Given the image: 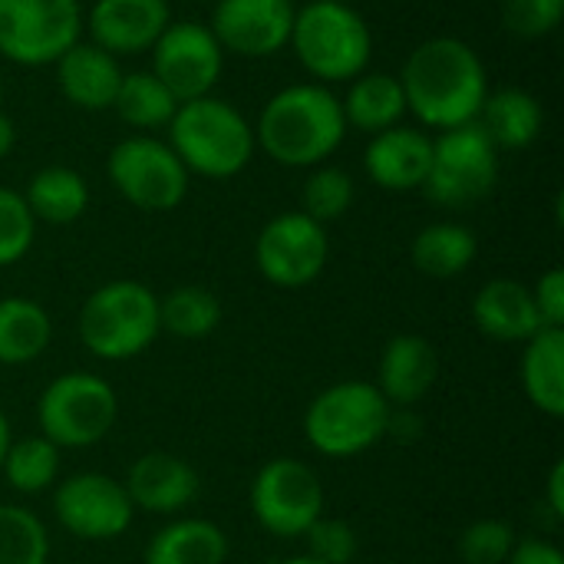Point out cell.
<instances>
[{
	"label": "cell",
	"instance_id": "9c48e42d",
	"mask_svg": "<svg viewBox=\"0 0 564 564\" xmlns=\"http://www.w3.org/2000/svg\"><path fill=\"white\" fill-rule=\"evenodd\" d=\"M112 188L142 212H172L188 195V169L169 142L132 135L112 145L106 159Z\"/></svg>",
	"mask_w": 564,
	"mask_h": 564
},
{
	"label": "cell",
	"instance_id": "b9f144b4",
	"mask_svg": "<svg viewBox=\"0 0 564 564\" xmlns=\"http://www.w3.org/2000/svg\"><path fill=\"white\" fill-rule=\"evenodd\" d=\"M7 449H10V423H7V416H3V410H0V466H3Z\"/></svg>",
	"mask_w": 564,
	"mask_h": 564
},
{
	"label": "cell",
	"instance_id": "6da1fadb",
	"mask_svg": "<svg viewBox=\"0 0 564 564\" xmlns=\"http://www.w3.org/2000/svg\"><path fill=\"white\" fill-rule=\"evenodd\" d=\"M406 112L426 129H456L476 122L489 96V79L479 53L456 36H433L420 43L400 73Z\"/></svg>",
	"mask_w": 564,
	"mask_h": 564
},
{
	"label": "cell",
	"instance_id": "ac0fdd59",
	"mask_svg": "<svg viewBox=\"0 0 564 564\" xmlns=\"http://www.w3.org/2000/svg\"><path fill=\"white\" fill-rule=\"evenodd\" d=\"M440 377V354L420 334H397L377 364V390L393 410H410L436 387Z\"/></svg>",
	"mask_w": 564,
	"mask_h": 564
},
{
	"label": "cell",
	"instance_id": "30bf717a",
	"mask_svg": "<svg viewBox=\"0 0 564 564\" xmlns=\"http://www.w3.org/2000/svg\"><path fill=\"white\" fill-rule=\"evenodd\" d=\"M79 0H0V56L10 63H56L79 40Z\"/></svg>",
	"mask_w": 564,
	"mask_h": 564
},
{
	"label": "cell",
	"instance_id": "4dcf8cb0",
	"mask_svg": "<svg viewBox=\"0 0 564 564\" xmlns=\"http://www.w3.org/2000/svg\"><path fill=\"white\" fill-rule=\"evenodd\" d=\"M112 109L119 112V119L126 126H135V129H159V126H169L175 109H178V99L155 79V73H122V83L116 89V99H112Z\"/></svg>",
	"mask_w": 564,
	"mask_h": 564
},
{
	"label": "cell",
	"instance_id": "7402d4cb",
	"mask_svg": "<svg viewBox=\"0 0 564 564\" xmlns=\"http://www.w3.org/2000/svg\"><path fill=\"white\" fill-rule=\"evenodd\" d=\"M522 387L529 403L552 416H564V330L542 327L535 337L525 340L522 354Z\"/></svg>",
	"mask_w": 564,
	"mask_h": 564
},
{
	"label": "cell",
	"instance_id": "44dd1931",
	"mask_svg": "<svg viewBox=\"0 0 564 564\" xmlns=\"http://www.w3.org/2000/svg\"><path fill=\"white\" fill-rule=\"evenodd\" d=\"M473 321L476 327L499 340V344H525L542 330V317L532 301V288L512 281V278H496L486 288H479L473 301Z\"/></svg>",
	"mask_w": 564,
	"mask_h": 564
},
{
	"label": "cell",
	"instance_id": "d4e9b609",
	"mask_svg": "<svg viewBox=\"0 0 564 564\" xmlns=\"http://www.w3.org/2000/svg\"><path fill=\"white\" fill-rule=\"evenodd\" d=\"M347 126L377 135L383 129H393L406 116V96L400 86V76L393 73H360L350 83L347 99L340 102Z\"/></svg>",
	"mask_w": 564,
	"mask_h": 564
},
{
	"label": "cell",
	"instance_id": "836d02e7",
	"mask_svg": "<svg viewBox=\"0 0 564 564\" xmlns=\"http://www.w3.org/2000/svg\"><path fill=\"white\" fill-rule=\"evenodd\" d=\"M36 238V218L30 215L20 192L0 188V268L26 258Z\"/></svg>",
	"mask_w": 564,
	"mask_h": 564
},
{
	"label": "cell",
	"instance_id": "83f0119b",
	"mask_svg": "<svg viewBox=\"0 0 564 564\" xmlns=\"http://www.w3.org/2000/svg\"><path fill=\"white\" fill-rule=\"evenodd\" d=\"M23 202L36 221L46 225H73L89 205V185L76 169L46 165L40 169L23 192Z\"/></svg>",
	"mask_w": 564,
	"mask_h": 564
},
{
	"label": "cell",
	"instance_id": "74e56055",
	"mask_svg": "<svg viewBox=\"0 0 564 564\" xmlns=\"http://www.w3.org/2000/svg\"><path fill=\"white\" fill-rule=\"evenodd\" d=\"M532 301L535 311L542 317V327H562L564 330V271L552 268L539 278V284L532 288Z\"/></svg>",
	"mask_w": 564,
	"mask_h": 564
},
{
	"label": "cell",
	"instance_id": "1f68e13d",
	"mask_svg": "<svg viewBox=\"0 0 564 564\" xmlns=\"http://www.w3.org/2000/svg\"><path fill=\"white\" fill-rule=\"evenodd\" d=\"M50 535L36 512L0 506V564H46Z\"/></svg>",
	"mask_w": 564,
	"mask_h": 564
},
{
	"label": "cell",
	"instance_id": "f1b7e54d",
	"mask_svg": "<svg viewBox=\"0 0 564 564\" xmlns=\"http://www.w3.org/2000/svg\"><path fill=\"white\" fill-rule=\"evenodd\" d=\"M221 324V301L202 284H182L159 297V327L178 340H205Z\"/></svg>",
	"mask_w": 564,
	"mask_h": 564
},
{
	"label": "cell",
	"instance_id": "e0dca14e",
	"mask_svg": "<svg viewBox=\"0 0 564 564\" xmlns=\"http://www.w3.org/2000/svg\"><path fill=\"white\" fill-rule=\"evenodd\" d=\"M169 23V0H96L89 10V43L102 46L116 59L135 56L152 50Z\"/></svg>",
	"mask_w": 564,
	"mask_h": 564
},
{
	"label": "cell",
	"instance_id": "484cf974",
	"mask_svg": "<svg viewBox=\"0 0 564 564\" xmlns=\"http://www.w3.org/2000/svg\"><path fill=\"white\" fill-rule=\"evenodd\" d=\"M476 254H479L476 235L466 225H456V221L426 225L413 238V248H410V258H413L416 271L426 274V278H436V281L459 278L463 271L473 268Z\"/></svg>",
	"mask_w": 564,
	"mask_h": 564
},
{
	"label": "cell",
	"instance_id": "5b68a950",
	"mask_svg": "<svg viewBox=\"0 0 564 564\" xmlns=\"http://www.w3.org/2000/svg\"><path fill=\"white\" fill-rule=\"evenodd\" d=\"M76 330L93 357L132 360L162 334L159 297L139 281H109L83 301Z\"/></svg>",
	"mask_w": 564,
	"mask_h": 564
},
{
	"label": "cell",
	"instance_id": "f35d334b",
	"mask_svg": "<svg viewBox=\"0 0 564 564\" xmlns=\"http://www.w3.org/2000/svg\"><path fill=\"white\" fill-rule=\"evenodd\" d=\"M506 564H564V555L562 549H555L552 542L522 539V542H516V549H512Z\"/></svg>",
	"mask_w": 564,
	"mask_h": 564
},
{
	"label": "cell",
	"instance_id": "cb8c5ba5",
	"mask_svg": "<svg viewBox=\"0 0 564 564\" xmlns=\"http://www.w3.org/2000/svg\"><path fill=\"white\" fill-rule=\"evenodd\" d=\"M476 122L486 129L496 149H529L542 132L545 112H542V102L529 89L509 86V89L486 96Z\"/></svg>",
	"mask_w": 564,
	"mask_h": 564
},
{
	"label": "cell",
	"instance_id": "ab89813d",
	"mask_svg": "<svg viewBox=\"0 0 564 564\" xmlns=\"http://www.w3.org/2000/svg\"><path fill=\"white\" fill-rule=\"evenodd\" d=\"M545 502H549V512L555 519H564V463H555L552 473H549V486H545Z\"/></svg>",
	"mask_w": 564,
	"mask_h": 564
},
{
	"label": "cell",
	"instance_id": "4316f807",
	"mask_svg": "<svg viewBox=\"0 0 564 564\" xmlns=\"http://www.w3.org/2000/svg\"><path fill=\"white\" fill-rule=\"evenodd\" d=\"M53 340L50 314L30 297H0V364L23 367L46 354Z\"/></svg>",
	"mask_w": 564,
	"mask_h": 564
},
{
	"label": "cell",
	"instance_id": "277c9868",
	"mask_svg": "<svg viewBox=\"0 0 564 564\" xmlns=\"http://www.w3.org/2000/svg\"><path fill=\"white\" fill-rule=\"evenodd\" d=\"M301 66L317 83H347L367 73L373 36L367 20L354 3L340 0H311L294 13L291 40Z\"/></svg>",
	"mask_w": 564,
	"mask_h": 564
},
{
	"label": "cell",
	"instance_id": "8d00e7d4",
	"mask_svg": "<svg viewBox=\"0 0 564 564\" xmlns=\"http://www.w3.org/2000/svg\"><path fill=\"white\" fill-rule=\"evenodd\" d=\"M307 555L317 558L324 564H350L360 552V542H357V532L354 525H347L344 519H327L321 516L307 532Z\"/></svg>",
	"mask_w": 564,
	"mask_h": 564
},
{
	"label": "cell",
	"instance_id": "603a6c76",
	"mask_svg": "<svg viewBox=\"0 0 564 564\" xmlns=\"http://www.w3.org/2000/svg\"><path fill=\"white\" fill-rule=\"evenodd\" d=\"M145 564H228V535L208 519H175L149 539Z\"/></svg>",
	"mask_w": 564,
	"mask_h": 564
},
{
	"label": "cell",
	"instance_id": "7a4b0ae2",
	"mask_svg": "<svg viewBox=\"0 0 564 564\" xmlns=\"http://www.w3.org/2000/svg\"><path fill=\"white\" fill-rule=\"evenodd\" d=\"M347 119L324 83H297L274 93L254 126V145L288 169L324 165L340 149Z\"/></svg>",
	"mask_w": 564,
	"mask_h": 564
},
{
	"label": "cell",
	"instance_id": "f546056e",
	"mask_svg": "<svg viewBox=\"0 0 564 564\" xmlns=\"http://www.w3.org/2000/svg\"><path fill=\"white\" fill-rule=\"evenodd\" d=\"M0 473L7 476L10 489L20 496H40L59 482V446L46 436H23L10 440Z\"/></svg>",
	"mask_w": 564,
	"mask_h": 564
},
{
	"label": "cell",
	"instance_id": "7c38bea8",
	"mask_svg": "<svg viewBox=\"0 0 564 564\" xmlns=\"http://www.w3.org/2000/svg\"><path fill=\"white\" fill-rule=\"evenodd\" d=\"M327 258V228L307 218L304 212H284L271 218L254 241V261L261 278L288 291L314 284L324 274Z\"/></svg>",
	"mask_w": 564,
	"mask_h": 564
},
{
	"label": "cell",
	"instance_id": "8fae6325",
	"mask_svg": "<svg viewBox=\"0 0 564 564\" xmlns=\"http://www.w3.org/2000/svg\"><path fill=\"white\" fill-rule=\"evenodd\" d=\"M324 502L321 476L291 456L264 463L251 486V512L274 539H301L324 516Z\"/></svg>",
	"mask_w": 564,
	"mask_h": 564
},
{
	"label": "cell",
	"instance_id": "d6986e66",
	"mask_svg": "<svg viewBox=\"0 0 564 564\" xmlns=\"http://www.w3.org/2000/svg\"><path fill=\"white\" fill-rule=\"evenodd\" d=\"M430 159H433V135L400 122L370 139L364 152V169L370 182L387 192H413L423 188Z\"/></svg>",
	"mask_w": 564,
	"mask_h": 564
},
{
	"label": "cell",
	"instance_id": "ba28073f",
	"mask_svg": "<svg viewBox=\"0 0 564 564\" xmlns=\"http://www.w3.org/2000/svg\"><path fill=\"white\" fill-rule=\"evenodd\" d=\"M499 182V149L479 122L446 129L433 139V159L423 182L430 202L466 208L482 202Z\"/></svg>",
	"mask_w": 564,
	"mask_h": 564
},
{
	"label": "cell",
	"instance_id": "d6a6232c",
	"mask_svg": "<svg viewBox=\"0 0 564 564\" xmlns=\"http://www.w3.org/2000/svg\"><path fill=\"white\" fill-rule=\"evenodd\" d=\"M354 205V178L337 165H314L304 182V215L317 225L337 221Z\"/></svg>",
	"mask_w": 564,
	"mask_h": 564
},
{
	"label": "cell",
	"instance_id": "4fadbf2b",
	"mask_svg": "<svg viewBox=\"0 0 564 564\" xmlns=\"http://www.w3.org/2000/svg\"><path fill=\"white\" fill-rule=\"evenodd\" d=\"M56 522L83 542H109L129 532L135 509L126 486L106 473H76L53 489Z\"/></svg>",
	"mask_w": 564,
	"mask_h": 564
},
{
	"label": "cell",
	"instance_id": "d590c367",
	"mask_svg": "<svg viewBox=\"0 0 564 564\" xmlns=\"http://www.w3.org/2000/svg\"><path fill=\"white\" fill-rule=\"evenodd\" d=\"M564 0H502V23L522 40H539L558 30Z\"/></svg>",
	"mask_w": 564,
	"mask_h": 564
},
{
	"label": "cell",
	"instance_id": "2e32d148",
	"mask_svg": "<svg viewBox=\"0 0 564 564\" xmlns=\"http://www.w3.org/2000/svg\"><path fill=\"white\" fill-rule=\"evenodd\" d=\"M122 486H126V496L135 512L175 516L198 499L202 479L182 456L152 449V453H142L129 466Z\"/></svg>",
	"mask_w": 564,
	"mask_h": 564
},
{
	"label": "cell",
	"instance_id": "8992f818",
	"mask_svg": "<svg viewBox=\"0 0 564 564\" xmlns=\"http://www.w3.org/2000/svg\"><path fill=\"white\" fill-rule=\"evenodd\" d=\"M393 406L367 380H340L321 390L304 413V436L327 459H350L373 449L390 426Z\"/></svg>",
	"mask_w": 564,
	"mask_h": 564
},
{
	"label": "cell",
	"instance_id": "9a60e30c",
	"mask_svg": "<svg viewBox=\"0 0 564 564\" xmlns=\"http://www.w3.org/2000/svg\"><path fill=\"white\" fill-rule=\"evenodd\" d=\"M297 7L291 0H218L208 30L221 50L264 59L288 46Z\"/></svg>",
	"mask_w": 564,
	"mask_h": 564
},
{
	"label": "cell",
	"instance_id": "ffe728a7",
	"mask_svg": "<svg viewBox=\"0 0 564 564\" xmlns=\"http://www.w3.org/2000/svg\"><path fill=\"white\" fill-rule=\"evenodd\" d=\"M56 83H59V93L76 109L102 112V109H112L116 89L122 83V69H119V59L106 53L102 46L89 40H76L56 59Z\"/></svg>",
	"mask_w": 564,
	"mask_h": 564
},
{
	"label": "cell",
	"instance_id": "52a82bcc",
	"mask_svg": "<svg viewBox=\"0 0 564 564\" xmlns=\"http://www.w3.org/2000/svg\"><path fill=\"white\" fill-rule=\"evenodd\" d=\"M119 420V397L109 380L69 370L56 377L40 403H36V423L40 436H46L59 449H86L102 443Z\"/></svg>",
	"mask_w": 564,
	"mask_h": 564
},
{
	"label": "cell",
	"instance_id": "60d3db41",
	"mask_svg": "<svg viewBox=\"0 0 564 564\" xmlns=\"http://www.w3.org/2000/svg\"><path fill=\"white\" fill-rule=\"evenodd\" d=\"M13 142H17V129H13V119L10 116H3L0 112V159L13 149Z\"/></svg>",
	"mask_w": 564,
	"mask_h": 564
},
{
	"label": "cell",
	"instance_id": "3957f363",
	"mask_svg": "<svg viewBox=\"0 0 564 564\" xmlns=\"http://www.w3.org/2000/svg\"><path fill=\"white\" fill-rule=\"evenodd\" d=\"M169 145L188 175L231 178L248 169L254 155V126L225 99L202 96L178 102L169 122Z\"/></svg>",
	"mask_w": 564,
	"mask_h": 564
},
{
	"label": "cell",
	"instance_id": "5bb4252c",
	"mask_svg": "<svg viewBox=\"0 0 564 564\" xmlns=\"http://www.w3.org/2000/svg\"><path fill=\"white\" fill-rule=\"evenodd\" d=\"M221 69L225 50L205 23H169L152 46V73L178 102L212 96Z\"/></svg>",
	"mask_w": 564,
	"mask_h": 564
},
{
	"label": "cell",
	"instance_id": "e575fe53",
	"mask_svg": "<svg viewBox=\"0 0 564 564\" xmlns=\"http://www.w3.org/2000/svg\"><path fill=\"white\" fill-rule=\"evenodd\" d=\"M519 535L502 519H479L459 535V558L466 564H506Z\"/></svg>",
	"mask_w": 564,
	"mask_h": 564
},
{
	"label": "cell",
	"instance_id": "f6af8a7d",
	"mask_svg": "<svg viewBox=\"0 0 564 564\" xmlns=\"http://www.w3.org/2000/svg\"><path fill=\"white\" fill-rule=\"evenodd\" d=\"M340 3H354V0H340Z\"/></svg>",
	"mask_w": 564,
	"mask_h": 564
},
{
	"label": "cell",
	"instance_id": "ee69618b",
	"mask_svg": "<svg viewBox=\"0 0 564 564\" xmlns=\"http://www.w3.org/2000/svg\"><path fill=\"white\" fill-rule=\"evenodd\" d=\"M0 102H3V79H0Z\"/></svg>",
	"mask_w": 564,
	"mask_h": 564
},
{
	"label": "cell",
	"instance_id": "7bdbcfd3",
	"mask_svg": "<svg viewBox=\"0 0 564 564\" xmlns=\"http://www.w3.org/2000/svg\"><path fill=\"white\" fill-rule=\"evenodd\" d=\"M281 564H324V562H317V558H311V555H294V558H288V562H281Z\"/></svg>",
	"mask_w": 564,
	"mask_h": 564
}]
</instances>
